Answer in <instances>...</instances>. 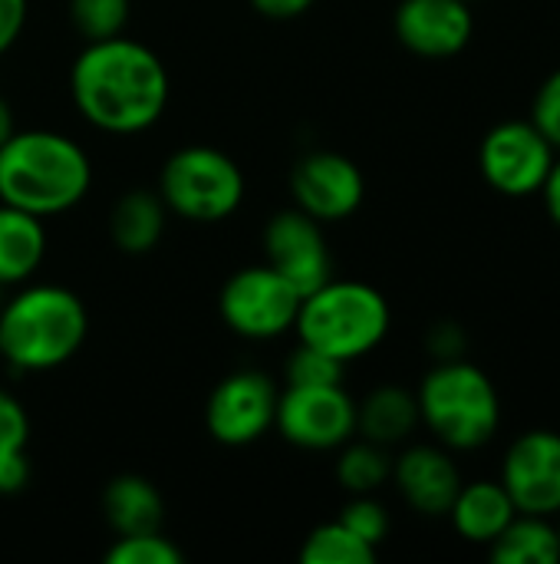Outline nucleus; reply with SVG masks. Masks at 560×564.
Instances as JSON below:
<instances>
[{"label": "nucleus", "mask_w": 560, "mask_h": 564, "mask_svg": "<svg viewBox=\"0 0 560 564\" xmlns=\"http://www.w3.org/2000/svg\"><path fill=\"white\" fill-rule=\"evenodd\" d=\"M165 63L135 40L112 36L86 43L69 69V96L83 119L112 135L152 129L168 106Z\"/></svg>", "instance_id": "1"}, {"label": "nucleus", "mask_w": 560, "mask_h": 564, "mask_svg": "<svg viewBox=\"0 0 560 564\" xmlns=\"http://www.w3.org/2000/svg\"><path fill=\"white\" fill-rule=\"evenodd\" d=\"M92 185V165L63 132H13L0 145V202L36 218L76 208Z\"/></svg>", "instance_id": "2"}, {"label": "nucleus", "mask_w": 560, "mask_h": 564, "mask_svg": "<svg viewBox=\"0 0 560 564\" xmlns=\"http://www.w3.org/2000/svg\"><path fill=\"white\" fill-rule=\"evenodd\" d=\"M89 314L79 294L59 284H30L0 311V354L13 370H56L79 354Z\"/></svg>", "instance_id": "3"}, {"label": "nucleus", "mask_w": 560, "mask_h": 564, "mask_svg": "<svg viewBox=\"0 0 560 564\" xmlns=\"http://www.w3.org/2000/svg\"><path fill=\"white\" fill-rule=\"evenodd\" d=\"M419 420L446 449H482L502 426V400L492 377L465 357L439 360L419 383Z\"/></svg>", "instance_id": "4"}, {"label": "nucleus", "mask_w": 560, "mask_h": 564, "mask_svg": "<svg viewBox=\"0 0 560 564\" xmlns=\"http://www.w3.org/2000/svg\"><path fill=\"white\" fill-rule=\"evenodd\" d=\"M389 304L386 297L363 281H327L307 297L297 311V337L343 364L373 354L389 334Z\"/></svg>", "instance_id": "5"}, {"label": "nucleus", "mask_w": 560, "mask_h": 564, "mask_svg": "<svg viewBox=\"0 0 560 564\" xmlns=\"http://www.w3.org/2000/svg\"><path fill=\"white\" fill-rule=\"evenodd\" d=\"M158 195L165 208L178 218L198 225L224 221L244 202V172L221 149L185 145L165 159Z\"/></svg>", "instance_id": "6"}, {"label": "nucleus", "mask_w": 560, "mask_h": 564, "mask_svg": "<svg viewBox=\"0 0 560 564\" xmlns=\"http://www.w3.org/2000/svg\"><path fill=\"white\" fill-rule=\"evenodd\" d=\"M218 311L231 334L244 340H274L294 327L300 294L271 264H251L224 281Z\"/></svg>", "instance_id": "7"}, {"label": "nucleus", "mask_w": 560, "mask_h": 564, "mask_svg": "<svg viewBox=\"0 0 560 564\" xmlns=\"http://www.w3.org/2000/svg\"><path fill=\"white\" fill-rule=\"evenodd\" d=\"M274 430L297 449H340L356 436V403L343 383L287 387L277 397Z\"/></svg>", "instance_id": "8"}, {"label": "nucleus", "mask_w": 560, "mask_h": 564, "mask_svg": "<svg viewBox=\"0 0 560 564\" xmlns=\"http://www.w3.org/2000/svg\"><path fill=\"white\" fill-rule=\"evenodd\" d=\"M554 152L558 149L531 119H508L488 129V135L482 139L479 172L495 192L508 198H525L541 192L554 165Z\"/></svg>", "instance_id": "9"}, {"label": "nucleus", "mask_w": 560, "mask_h": 564, "mask_svg": "<svg viewBox=\"0 0 560 564\" xmlns=\"http://www.w3.org/2000/svg\"><path fill=\"white\" fill-rule=\"evenodd\" d=\"M277 397L271 377L257 370L228 373L205 403V426L221 446H251L257 443L277 416Z\"/></svg>", "instance_id": "10"}, {"label": "nucleus", "mask_w": 560, "mask_h": 564, "mask_svg": "<svg viewBox=\"0 0 560 564\" xmlns=\"http://www.w3.org/2000/svg\"><path fill=\"white\" fill-rule=\"evenodd\" d=\"M264 264L287 278L300 297L327 284L333 278V261L320 221L297 205L277 212L264 228Z\"/></svg>", "instance_id": "11"}, {"label": "nucleus", "mask_w": 560, "mask_h": 564, "mask_svg": "<svg viewBox=\"0 0 560 564\" xmlns=\"http://www.w3.org/2000/svg\"><path fill=\"white\" fill-rule=\"evenodd\" d=\"M502 486L518 512L558 516L560 512V433L528 430L521 433L502 463Z\"/></svg>", "instance_id": "12"}, {"label": "nucleus", "mask_w": 560, "mask_h": 564, "mask_svg": "<svg viewBox=\"0 0 560 564\" xmlns=\"http://www.w3.org/2000/svg\"><path fill=\"white\" fill-rule=\"evenodd\" d=\"M290 192L300 212L323 221L350 218L366 195V178L360 165L340 152H307L290 169Z\"/></svg>", "instance_id": "13"}, {"label": "nucleus", "mask_w": 560, "mask_h": 564, "mask_svg": "<svg viewBox=\"0 0 560 564\" xmlns=\"http://www.w3.org/2000/svg\"><path fill=\"white\" fill-rule=\"evenodd\" d=\"M393 26L409 53L446 59L469 46L475 20L465 0H399Z\"/></svg>", "instance_id": "14"}, {"label": "nucleus", "mask_w": 560, "mask_h": 564, "mask_svg": "<svg viewBox=\"0 0 560 564\" xmlns=\"http://www.w3.org/2000/svg\"><path fill=\"white\" fill-rule=\"evenodd\" d=\"M393 482L413 512L439 519L449 516L462 489V473L446 446H409L393 459Z\"/></svg>", "instance_id": "15"}, {"label": "nucleus", "mask_w": 560, "mask_h": 564, "mask_svg": "<svg viewBox=\"0 0 560 564\" xmlns=\"http://www.w3.org/2000/svg\"><path fill=\"white\" fill-rule=\"evenodd\" d=\"M515 516H518V509H515L512 496L505 492L502 479L498 482H492V479L462 482V489L449 509L452 529L472 545H492Z\"/></svg>", "instance_id": "16"}, {"label": "nucleus", "mask_w": 560, "mask_h": 564, "mask_svg": "<svg viewBox=\"0 0 560 564\" xmlns=\"http://www.w3.org/2000/svg\"><path fill=\"white\" fill-rule=\"evenodd\" d=\"M102 516H106V525L116 535L162 532L165 499L149 479L135 476V473H125V476H116L102 489Z\"/></svg>", "instance_id": "17"}, {"label": "nucleus", "mask_w": 560, "mask_h": 564, "mask_svg": "<svg viewBox=\"0 0 560 564\" xmlns=\"http://www.w3.org/2000/svg\"><path fill=\"white\" fill-rule=\"evenodd\" d=\"M168 208L158 192L132 188L109 212V238L122 254H149L165 235Z\"/></svg>", "instance_id": "18"}, {"label": "nucleus", "mask_w": 560, "mask_h": 564, "mask_svg": "<svg viewBox=\"0 0 560 564\" xmlns=\"http://www.w3.org/2000/svg\"><path fill=\"white\" fill-rule=\"evenodd\" d=\"M46 254L43 218L0 202V288L23 284Z\"/></svg>", "instance_id": "19"}, {"label": "nucleus", "mask_w": 560, "mask_h": 564, "mask_svg": "<svg viewBox=\"0 0 560 564\" xmlns=\"http://www.w3.org/2000/svg\"><path fill=\"white\" fill-rule=\"evenodd\" d=\"M419 423V400L403 387H376L363 403H356V433L380 446L406 443Z\"/></svg>", "instance_id": "20"}, {"label": "nucleus", "mask_w": 560, "mask_h": 564, "mask_svg": "<svg viewBox=\"0 0 560 564\" xmlns=\"http://www.w3.org/2000/svg\"><path fill=\"white\" fill-rule=\"evenodd\" d=\"M488 558L495 564H560L558 529L548 516L518 512L488 545Z\"/></svg>", "instance_id": "21"}, {"label": "nucleus", "mask_w": 560, "mask_h": 564, "mask_svg": "<svg viewBox=\"0 0 560 564\" xmlns=\"http://www.w3.org/2000/svg\"><path fill=\"white\" fill-rule=\"evenodd\" d=\"M393 479V456L389 446L360 440V443H343L337 456V482L350 496H373Z\"/></svg>", "instance_id": "22"}, {"label": "nucleus", "mask_w": 560, "mask_h": 564, "mask_svg": "<svg viewBox=\"0 0 560 564\" xmlns=\"http://www.w3.org/2000/svg\"><path fill=\"white\" fill-rule=\"evenodd\" d=\"M300 562L304 564H373L376 549L366 545L360 535H353L340 519L317 525L304 545H300Z\"/></svg>", "instance_id": "23"}, {"label": "nucleus", "mask_w": 560, "mask_h": 564, "mask_svg": "<svg viewBox=\"0 0 560 564\" xmlns=\"http://www.w3.org/2000/svg\"><path fill=\"white\" fill-rule=\"evenodd\" d=\"M132 0H69V23L86 43L122 36Z\"/></svg>", "instance_id": "24"}, {"label": "nucleus", "mask_w": 560, "mask_h": 564, "mask_svg": "<svg viewBox=\"0 0 560 564\" xmlns=\"http://www.w3.org/2000/svg\"><path fill=\"white\" fill-rule=\"evenodd\" d=\"M343 370H347L343 360L310 344H297V350L287 357L284 380L287 387H323V383H343Z\"/></svg>", "instance_id": "25"}, {"label": "nucleus", "mask_w": 560, "mask_h": 564, "mask_svg": "<svg viewBox=\"0 0 560 564\" xmlns=\"http://www.w3.org/2000/svg\"><path fill=\"white\" fill-rule=\"evenodd\" d=\"M185 555L162 532L145 535H119L106 552V564H182Z\"/></svg>", "instance_id": "26"}, {"label": "nucleus", "mask_w": 560, "mask_h": 564, "mask_svg": "<svg viewBox=\"0 0 560 564\" xmlns=\"http://www.w3.org/2000/svg\"><path fill=\"white\" fill-rule=\"evenodd\" d=\"M340 522L360 535L366 545L380 549L389 535V512L383 502H376L373 496H353L343 509H340Z\"/></svg>", "instance_id": "27"}, {"label": "nucleus", "mask_w": 560, "mask_h": 564, "mask_svg": "<svg viewBox=\"0 0 560 564\" xmlns=\"http://www.w3.org/2000/svg\"><path fill=\"white\" fill-rule=\"evenodd\" d=\"M531 122L545 132V139L560 152V69H554L541 83V89H538V96L531 102Z\"/></svg>", "instance_id": "28"}, {"label": "nucleus", "mask_w": 560, "mask_h": 564, "mask_svg": "<svg viewBox=\"0 0 560 564\" xmlns=\"http://www.w3.org/2000/svg\"><path fill=\"white\" fill-rule=\"evenodd\" d=\"M30 443V420L20 400L7 390H0V453L3 449H23Z\"/></svg>", "instance_id": "29"}, {"label": "nucleus", "mask_w": 560, "mask_h": 564, "mask_svg": "<svg viewBox=\"0 0 560 564\" xmlns=\"http://www.w3.org/2000/svg\"><path fill=\"white\" fill-rule=\"evenodd\" d=\"M30 456H26V446L23 449H3L0 453V496H17L26 489L30 482Z\"/></svg>", "instance_id": "30"}, {"label": "nucleus", "mask_w": 560, "mask_h": 564, "mask_svg": "<svg viewBox=\"0 0 560 564\" xmlns=\"http://www.w3.org/2000/svg\"><path fill=\"white\" fill-rule=\"evenodd\" d=\"M429 350L436 360H455L465 350V334L455 324H436L429 330Z\"/></svg>", "instance_id": "31"}, {"label": "nucleus", "mask_w": 560, "mask_h": 564, "mask_svg": "<svg viewBox=\"0 0 560 564\" xmlns=\"http://www.w3.org/2000/svg\"><path fill=\"white\" fill-rule=\"evenodd\" d=\"M26 23V0H0V53H7Z\"/></svg>", "instance_id": "32"}, {"label": "nucleus", "mask_w": 560, "mask_h": 564, "mask_svg": "<svg viewBox=\"0 0 560 564\" xmlns=\"http://www.w3.org/2000/svg\"><path fill=\"white\" fill-rule=\"evenodd\" d=\"M317 0H251V7L267 20H294L304 17Z\"/></svg>", "instance_id": "33"}, {"label": "nucleus", "mask_w": 560, "mask_h": 564, "mask_svg": "<svg viewBox=\"0 0 560 564\" xmlns=\"http://www.w3.org/2000/svg\"><path fill=\"white\" fill-rule=\"evenodd\" d=\"M541 195H545V208H548L551 221L560 228V155H554V165L541 185Z\"/></svg>", "instance_id": "34"}, {"label": "nucleus", "mask_w": 560, "mask_h": 564, "mask_svg": "<svg viewBox=\"0 0 560 564\" xmlns=\"http://www.w3.org/2000/svg\"><path fill=\"white\" fill-rule=\"evenodd\" d=\"M13 132H17V126H13V109H10V102L0 96V145H3Z\"/></svg>", "instance_id": "35"}, {"label": "nucleus", "mask_w": 560, "mask_h": 564, "mask_svg": "<svg viewBox=\"0 0 560 564\" xmlns=\"http://www.w3.org/2000/svg\"><path fill=\"white\" fill-rule=\"evenodd\" d=\"M554 529H558V545H560V512H558V525H554Z\"/></svg>", "instance_id": "36"}, {"label": "nucleus", "mask_w": 560, "mask_h": 564, "mask_svg": "<svg viewBox=\"0 0 560 564\" xmlns=\"http://www.w3.org/2000/svg\"><path fill=\"white\" fill-rule=\"evenodd\" d=\"M465 3H472V0H465Z\"/></svg>", "instance_id": "37"}]
</instances>
